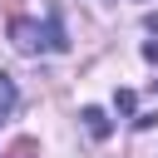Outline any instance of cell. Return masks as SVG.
<instances>
[{"instance_id": "cell-1", "label": "cell", "mask_w": 158, "mask_h": 158, "mask_svg": "<svg viewBox=\"0 0 158 158\" xmlns=\"http://www.w3.org/2000/svg\"><path fill=\"white\" fill-rule=\"evenodd\" d=\"M10 40H15L20 54H40V49H64V44H69L59 10H49L44 25H35V20H10Z\"/></svg>"}, {"instance_id": "cell-2", "label": "cell", "mask_w": 158, "mask_h": 158, "mask_svg": "<svg viewBox=\"0 0 158 158\" xmlns=\"http://www.w3.org/2000/svg\"><path fill=\"white\" fill-rule=\"evenodd\" d=\"M84 128H89L94 138H109V118H104V109H84Z\"/></svg>"}, {"instance_id": "cell-3", "label": "cell", "mask_w": 158, "mask_h": 158, "mask_svg": "<svg viewBox=\"0 0 158 158\" xmlns=\"http://www.w3.org/2000/svg\"><path fill=\"white\" fill-rule=\"evenodd\" d=\"M10 109H15V79H10V74H0V118H5Z\"/></svg>"}]
</instances>
